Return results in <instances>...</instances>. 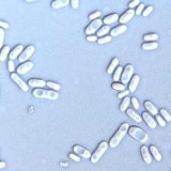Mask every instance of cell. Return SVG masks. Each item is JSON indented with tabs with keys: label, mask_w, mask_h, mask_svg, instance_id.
Instances as JSON below:
<instances>
[{
	"label": "cell",
	"mask_w": 171,
	"mask_h": 171,
	"mask_svg": "<svg viewBox=\"0 0 171 171\" xmlns=\"http://www.w3.org/2000/svg\"><path fill=\"white\" fill-rule=\"evenodd\" d=\"M130 93V92L128 90H124V91H122V92H120L119 94H118V98H126Z\"/></svg>",
	"instance_id": "b9f144b4"
},
{
	"label": "cell",
	"mask_w": 171,
	"mask_h": 171,
	"mask_svg": "<svg viewBox=\"0 0 171 171\" xmlns=\"http://www.w3.org/2000/svg\"><path fill=\"white\" fill-rule=\"evenodd\" d=\"M134 15H135V11L133 10V9H128V10L125 11V12L120 16V18H119L120 24L125 25L126 22H128L130 20H132L133 17H134Z\"/></svg>",
	"instance_id": "8fae6325"
},
{
	"label": "cell",
	"mask_w": 171,
	"mask_h": 171,
	"mask_svg": "<svg viewBox=\"0 0 171 171\" xmlns=\"http://www.w3.org/2000/svg\"><path fill=\"white\" fill-rule=\"evenodd\" d=\"M4 30L2 28H0V49H2L3 47V42H4Z\"/></svg>",
	"instance_id": "8d00e7d4"
},
{
	"label": "cell",
	"mask_w": 171,
	"mask_h": 171,
	"mask_svg": "<svg viewBox=\"0 0 171 171\" xmlns=\"http://www.w3.org/2000/svg\"><path fill=\"white\" fill-rule=\"evenodd\" d=\"M140 152H141V156H142V159L144 160V163L148 165H150L152 163V155L150 153V150L148 147L146 146H142L141 149H140Z\"/></svg>",
	"instance_id": "4fadbf2b"
},
{
	"label": "cell",
	"mask_w": 171,
	"mask_h": 171,
	"mask_svg": "<svg viewBox=\"0 0 171 171\" xmlns=\"http://www.w3.org/2000/svg\"><path fill=\"white\" fill-rule=\"evenodd\" d=\"M119 18H120L119 15L116 14V13H113V14H109V15H107V16L104 17L103 22L105 24V26H109V25L115 24L117 20H119Z\"/></svg>",
	"instance_id": "ac0fdd59"
},
{
	"label": "cell",
	"mask_w": 171,
	"mask_h": 171,
	"mask_svg": "<svg viewBox=\"0 0 171 171\" xmlns=\"http://www.w3.org/2000/svg\"><path fill=\"white\" fill-rule=\"evenodd\" d=\"M73 152L76 154V155H78L79 157H82V158H86V159L91 158V155H92L88 150L82 148L81 146H74Z\"/></svg>",
	"instance_id": "9c48e42d"
},
{
	"label": "cell",
	"mask_w": 171,
	"mask_h": 171,
	"mask_svg": "<svg viewBox=\"0 0 171 171\" xmlns=\"http://www.w3.org/2000/svg\"><path fill=\"white\" fill-rule=\"evenodd\" d=\"M144 108H146V110H147L150 115H154V116L158 115L157 108L155 107V105H154L153 103L150 102V100H146V102H144Z\"/></svg>",
	"instance_id": "d6986e66"
},
{
	"label": "cell",
	"mask_w": 171,
	"mask_h": 171,
	"mask_svg": "<svg viewBox=\"0 0 171 171\" xmlns=\"http://www.w3.org/2000/svg\"><path fill=\"white\" fill-rule=\"evenodd\" d=\"M130 103V98H128V96L123 98V100L121 102V104H120V110H121V111H126V110L128 109Z\"/></svg>",
	"instance_id": "f1b7e54d"
},
{
	"label": "cell",
	"mask_w": 171,
	"mask_h": 171,
	"mask_svg": "<svg viewBox=\"0 0 171 171\" xmlns=\"http://www.w3.org/2000/svg\"><path fill=\"white\" fill-rule=\"evenodd\" d=\"M100 11H96V12H94V13H92V14L89 15V20L92 22V20H98V18H100Z\"/></svg>",
	"instance_id": "e575fe53"
},
{
	"label": "cell",
	"mask_w": 171,
	"mask_h": 171,
	"mask_svg": "<svg viewBox=\"0 0 171 171\" xmlns=\"http://www.w3.org/2000/svg\"><path fill=\"white\" fill-rule=\"evenodd\" d=\"M111 87H112V89H115V90L121 91V92L125 90V86L123 85V83H120V82H113L112 85H111Z\"/></svg>",
	"instance_id": "1f68e13d"
},
{
	"label": "cell",
	"mask_w": 171,
	"mask_h": 171,
	"mask_svg": "<svg viewBox=\"0 0 171 171\" xmlns=\"http://www.w3.org/2000/svg\"><path fill=\"white\" fill-rule=\"evenodd\" d=\"M134 76V66L132 64H127L124 68H123L122 76H121V83H123L124 86H126L127 83H130V79Z\"/></svg>",
	"instance_id": "5b68a950"
},
{
	"label": "cell",
	"mask_w": 171,
	"mask_h": 171,
	"mask_svg": "<svg viewBox=\"0 0 171 171\" xmlns=\"http://www.w3.org/2000/svg\"><path fill=\"white\" fill-rule=\"evenodd\" d=\"M46 86L48 87V88H50L52 91H56V92H57V91L60 90V88H61L59 83L52 82V81H47V82H46Z\"/></svg>",
	"instance_id": "4dcf8cb0"
},
{
	"label": "cell",
	"mask_w": 171,
	"mask_h": 171,
	"mask_svg": "<svg viewBox=\"0 0 171 171\" xmlns=\"http://www.w3.org/2000/svg\"><path fill=\"white\" fill-rule=\"evenodd\" d=\"M128 128H130V124L126 122L122 123V124L120 125V127L118 128L117 132L113 134V136L110 138L109 140V147L111 148H116L119 146V143L122 141L123 137L126 135V133L128 132Z\"/></svg>",
	"instance_id": "6da1fadb"
},
{
	"label": "cell",
	"mask_w": 171,
	"mask_h": 171,
	"mask_svg": "<svg viewBox=\"0 0 171 171\" xmlns=\"http://www.w3.org/2000/svg\"><path fill=\"white\" fill-rule=\"evenodd\" d=\"M68 156H70L71 159H73L74 161H76V163H79V161H80V157H79L78 155H76L75 153H71Z\"/></svg>",
	"instance_id": "7bdbcfd3"
},
{
	"label": "cell",
	"mask_w": 171,
	"mask_h": 171,
	"mask_svg": "<svg viewBox=\"0 0 171 171\" xmlns=\"http://www.w3.org/2000/svg\"><path fill=\"white\" fill-rule=\"evenodd\" d=\"M144 9H146V7H144L143 3H140V4L136 8V11H135V14H136V15H141V14H142V12H143Z\"/></svg>",
	"instance_id": "d590c367"
},
{
	"label": "cell",
	"mask_w": 171,
	"mask_h": 171,
	"mask_svg": "<svg viewBox=\"0 0 171 171\" xmlns=\"http://www.w3.org/2000/svg\"><path fill=\"white\" fill-rule=\"evenodd\" d=\"M98 38L96 35H88L87 37V41L88 42H98Z\"/></svg>",
	"instance_id": "ee69618b"
},
{
	"label": "cell",
	"mask_w": 171,
	"mask_h": 171,
	"mask_svg": "<svg viewBox=\"0 0 171 171\" xmlns=\"http://www.w3.org/2000/svg\"><path fill=\"white\" fill-rule=\"evenodd\" d=\"M140 1L139 0H133V1H130V3H128V8H130V9H133V10H134L135 8L136 7H138V5L140 4Z\"/></svg>",
	"instance_id": "f35d334b"
},
{
	"label": "cell",
	"mask_w": 171,
	"mask_h": 171,
	"mask_svg": "<svg viewBox=\"0 0 171 171\" xmlns=\"http://www.w3.org/2000/svg\"><path fill=\"white\" fill-rule=\"evenodd\" d=\"M33 52H34L33 45H29V46H27L24 49V51H22V54H20V56L18 57V61L22 62V63L27 62V60H29V58L33 55Z\"/></svg>",
	"instance_id": "ba28073f"
},
{
	"label": "cell",
	"mask_w": 171,
	"mask_h": 171,
	"mask_svg": "<svg viewBox=\"0 0 171 171\" xmlns=\"http://www.w3.org/2000/svg\"><path fill=\"white\" fill-rule=\"evenodd\" d=\"M130 102H132L133 106H134V109H136V110L139 109L140 105H139V103H138V100H137L136 98H130Z\"/></svg>",
	"instance_id": "60d3db41"
},
{
	"label": "cell",
	"mask_w": 171,
	"mask_h": 171,
	"mask_svg": "<svg viewBox=\"0 0 171 171\" xmlns=\"http://www.w3.org/2000/svg\"><path fill=\"white\" fill-rule=\"evenodd\" d=\"M156 122H157V124H159V126H161V127L166 126V121H165L164 118L161 117L160 115L156 116Z\"/></svg>",
	"instance_id": "836d02e7"
},
{
	"label": "cell",
	"mask_w": 171,
	"mask_h": 171,
	"mask_svg": "<svg viewBox=\"0 0 171 171\" xmlns=\"http://www.w3.org/2000/svg\"><path fill=\"white\" fill-rule=\"evenodd\" d=\"M142 119L144 120V122L147 123V125L150 127V128H156L157 126V122H156V120H154L153 117H152V115H150L149 112H143L142 113Z\"/></svg>",
	"instance_id": "7c38bea8"
},
{
	"label": "cell",
	"mask_w": 171,
	"mask_h": 171,
	"mask_svg": "<svg viewBox=\"0 0 171 171\" xmlns=\"http://www.w3.org/2000/svg\"><path fill=\"white\" fill-rule=\"evenodd\" d=\"M152 11H153V7H152V5H149V7H147V8H146V9L143 10V12H142V16L147 17L149 14H151Z\"/></svg>",
	"instance_id": "74e56055"
},
{
	"label": "cell",
	"mask_w": 171,
	"mask_h": 171,
	"mask_svg": "<svg viewBox=\"0 0 171 171\" xmlns=\"http://www.w3.org/2000/svg\"><path fill=\"white\" fill-rule=\"evenodd\" d=\"M159 113H160V116L163 118H164V120L166 121V122H170L171 121V116H170V113L167 111L165 108H163V109H160L159 110Z\"/></svg>",
	"instance_id": "f546056e"
},
{
	"label": "cell",
	"mask_w": 171,
	"mask_h": 171,
	"mask_svg": "<svg viewBox=\"0 0 171 171\" xmlns=\"http://www.w3.org/2000/svg\"><path fill=\"white\" fill-rule=\"evenodd\" d=\"M108 146H109V144H108L106 141L100 142V143L98 146V148H96V150L93 152V154L91 155V163H98V161L100 160V157L103 156V154L107 151Z\"/></svg>",
	"instance_id": "277c9868"
},
{
	"label": "cell",
	"mask_w": 171,
	"mask_h": 171,
	"mask_svg": "<svg viewBox=\"0 0 171 171\" xmlns=\"http://www.w3.org/2000/svg\"><path fill=\"white\" fill-rule=\"evenodd\" d=\"M46 82L47 81L43 80V79H29L28 80V86L35 89H43V87L46 86Z\"/></svg>",
	"instance_id": "9a60e30c"
},
{
	"label": "cell",
	"mask_w": 171,
	"mask_h": 171,
	"mask_svg": "<svg viewBox=\"0 0 171 171\" xmlns=\"http://www.w3.org/2000/svg\"><path fill=\"white\" fill-rule=\"evenodd\" d=\"M149 150H150V153H151V155L154 157V158L156 159L157 161L161 160V154L159 153V151L157 150V148L155 147V146H151V147L149 148Z\"/></svg>",
	"instance_id": "cb8c5ba5"
},
{
	"label": "cell",
	"mask_w": 171,
	"mask_h": 171,
	"mask_svg": "<svg viewBox=\"0 0 171 171\" xmlns=\"http://www.w3.org/2000/svg\"><path fill=\"white\" fill-rule=\"evenodd\" d=\"M5 167V163L4 161H0V169H3Z\"/></svg>",
	"instance_id": "7dc6e473"
},
{
	"label": "cell",
	"mask_w": 171,
	"mask_h": 171,
	"mask_svg": "<svg viewBox=\"0 0 171 171\" xmlns=\"http://www.w3.org/2000/svg\"><path fill=\"white\" fill-rule=\"evenodd\" d=\"M68 3H70L68 0H54L51 2V8L52 9H61L63 7H66Z\"/></svg>",
	"instance_id": "44dd1931"
},
{
	"label": "cell",
	"mask_w": 171,
	"mask_h": 171,
	"mask_svg": "<svg viewBox=\"0 0 171 171\" xmlns=\"http://www.w3.org/2000/svg\"><path fill=\"white\" fill-rule=\"evenodd\" d=\"M33 96L39 98H48V100H57L59 94L56 91L52 90H44V89H34L32 92Z\"/></svg>",
	"instance_id": "3957f363"
},
{
	"label": "cell",
	"mask_w": 171,
	"mask_h": 171,
	"mask_svg": "<svg viewBox=\"0 0 171 171\" xmlns=\"http://www.w3.org/2000/svg\"><path fill=\"white\" fill-rule=\"evenodd\" d=\"M139 81H140V77L139 75H134L130 79V83H128V91L130 93H134L136 91L137 87L139 85Z\"/></svg>",
	"instance_id": "2e32d148"
},
{
	"label": "cell",
	"mask_w": 171,
	"mask_h": 171,
	"mask_svg": "<svg viewBox=\"0 0 171 171\" xmlns=\"http://www.w3.org/2000/svg\"><path fill=\"white\" fill-rule=\"evenodd\" d=\"M127 133H128V135H130V137H133L135 140L141 142V143H146V142L148 141V139H149V135L144 132L142 128H140V127L138 126H130Z\"/></svg>",
	"instance_id": "7a4b0ae2"
},
{
	"label": "cell",
	"mask_w": 171,
	"mask_h": 171,
	"mask_svg": "<svg viewBox=\"0 0 171 171\" xmlns=\"http://www.w3.org/2000/svg\"><path fill=\"white\" fill-rule=\"evenodd\" d=\"M32 68H33V62H31V61L24 62V63H22L18 68H16V74H18V75L27 74L28 72L31 71Z\"/></svg>",
	"instance_id": "30bf717a"
},
{
	"label": "cell",
	"mask_w": 171,
	"mask_h": 171,
	"mask_svg": "<svg viewBox=\"0 0 171 171\" xmlns=\"http://www.w3.org/2000/svg\"><path fill=\"white\" fill-rule=\"evenodd\" d=\"M119 66V59L118 58H113L110 62V64L108 65L107 68V73L108 74H113V72L117 70V68Z\"/></svg>",
	"instance_id": "7402d4cb"
},
{
	"label": "cell",
	"mask_w": 171,
	"mask_h": 171,
	"mask_svg": "<svg viewBox=\"0 0 171 171\" xmlns=\"http://www.w3.org/2000/svg\"><path fill=\"white\" fill-rule=\"evenodd\" d=\"M0 28H2V29H7L9 28V24L5 22H2V20H0Z\"/></svg>",
	"instance_id": "bcb514c9"
},
{
	"label": "cell",
	"mask_w": 171,
	"mask_h": 171,
	"mask_svg": "<svg viewBox=\"0 0 171 171\" xmlns=\"http://www.w3.org/2000/svg\"><path fill=\"white\" fill-rule=\"evenodd\" d=\"M110 31V27L109 26H102L100 29L96 32V37L100 39V38H103V37H106Z\"/></svg>",
	"instance_id": "484cf974"
},
{
	"label": "cell",
	"mask_w": 171,
	"mask_h": 171,
	"mask_svg": "<svg viewBox=\"0 0 171 171\" xmlns=\"http://www.w3.org/2000/svg\"><path fill=\"white\" fill-rule=\"evenodd\" d=\"M71 5L73 9H77L79 5V1L78 0H71Z\"/></svg>",
	"instance_id": "f6af8a7d"
},
{
	"label": "cell",
	"mask_w": 171,
	"mask_h": 171,
	"mask_svg": "<svg viewBox=\"0 0 171 171\" xmlns=\"http://www.w3.org/2000/svg\"><path fill=\"white\" fill-rule=\"evenodd\" d=\"M102 25H103V20H100V18L95 20H92V22L87 26V28H86V30H85L86 34H88V35H93L95 32H98V30L100 29V26H102Z\"/></svg>",
	"instance_id": "8992f818"
},
{
	"label": "cell",
	"mask_w": 171,
	"mask_h": 171,
	"mask_svg": "<svg viewBox=\"0 0 171 171\" xmlns=\"http://www.w3.org/2000/svg\"><path fill=\"white\" fill-rule=\"evenodd\" d=\"M8 68H9V71L11 72V74L14 73V71L16 70V68H15L14 61H12V60H9V62H8Z\"/></svg>",
	"instance_id": "ab89813d"
},
{
	"label": "cell",
	"mask_w": 171,
	"mask_h": 171,
	"mask_svg": "<svg viewBox=\"0 0 171 171\" xmlns=\"http://www.w3.org/2000/svg\"><path fill=\"white\" fill-rule=\"evenodd\" d=\"M127 30V26L125 25H120V26H117L116 28L110 30V37H118L120 34H123L125 31Z\"/></svg>",
	"instance_id": "e0dca14e"
},
{
	"label": "cell",
	"mask_w": 171,
	"mask_h": 171,
	"mask_svg": "<svg viewBox=\"0 0 171 171\" xmlns=\"http://www.w3.org/2000/svg\"><path fill=\"white\" fill-rule=\"evenodd\" d=\"M126 113H127V116L130 118V119L134 120L135 122L140 123L142 121V117L139 115V113H137L134 109H127L126 110Z\"/></svg>",
	"instance_id": "ffe728a7"
},
{
	"label": "cell",
	"mask_w": 171,
	"mask_h": 171,
	"mask_svg": "<svg viewBox=\"0 0 171 171\" xmlns=\"http://www.w3.org/2000/svg\"><path fill=\"white\" fill-rule=\"evenodd\" d=\"M10 52H11L10 46H8V45L3 46L2 49L0 50V61H5V59L10 55Z\"/></svg>",
	"instance_id": "603a6c76"
},
{
	"label": "cell",
	"mask_w": 171,
	"mask_h": 171,
	"mask_svg": "<svg viewBox=\"0 0 171 171\" xmlns=\"http://www.w3.org/2000/svg\"><path fill=\"white\" fill-rule=\"evenodd\" d=\"M157 47H158V43H156V42H147V43L142 44V49H144V50H154Z\"/></svg>",
	"instance_id": "d4e9b609"
},
{
	"label": "cell",
	"mask_w": 171,
	"mask_h": 171,
	"mask_svg": "<svg viewBox=\"0 0 171 171\" xmlns=\"http://www.w3.org/2000/svg\"><path fill=\"white\" fill-rule=\"evenodd\" d=\"M123 68H122V66H118L117 68V70H116L115 72H113V81L115 82H118V81L121 79V76H122V72H123Z\"/></svg>",
	"instance_id": "83f0119b"
},
{
	"label": "cell",
	"mask_w": 171,
	"mask_h": 171,
	"mask_svg": "<svg viewBox=\"0 0 171 171\" xmlns=\"http://www.w3.org/2000/svg\"><path fill=\"white\" fill-rule=\"evenodd\" d=\"M111 39H112V38L110 37V35H106V37L100 38V39L98 40V44H100V45L106 44V43H109V42L111 41Z\"/></svg>",
	"instance_id": "d6a6232c"
},
{
	"label": "cell",
	"mask_w": 171,
	"mask_h": 171,
	"mask_svg": "<svg viewBox=\"0 0 171 171\" xmlns=\"http://www.w3.org/2000/svg\"><path fill=\"white\" fill-rule=\"evenodd\" d=\"M158 40V34L156 33H148L143 35V41L147 42H156Z\"/></svg>",
	"instance_id": "4316f807"
},
{
	"label": "cell",
	"mask_w": 171,
	"mask_h": 171,
	"mask_svg": "<svg viewBox=\"0 0 171 171\" xmlns=\"http://www.w3.org/2000/svg\"><path fill=\"white\" fill-rule=\"evenodd\" d=\"M24 46L22 45H17V46H15L14 48L11 50L10 55H9V58H10V60H15L16 58H18V57L20 56V54H22V51H24Z\"/></svg>",
	"instance_id": "5bb4252c"
},
{
	"label": "cell",
	"mask_w": 171,
	"mask_h": 171,
	"mask_svg": "<svg viewBox=\"0 0 171 171\" xmlns=\"http://www.w3.org/2000/svg\"><path fill=\"white\" fill-rule=\"evenodd\" d=\"M10 77L12 78V80L14 81V82L16 83L18 87H20V90H22L24 92H27V91L29 90V86H28V83L25 82V81L22 79V77H20V75H18V74L12 73Z\"/></svg>",
	"instance_id": "52a82bcc"
}]
</instances>
